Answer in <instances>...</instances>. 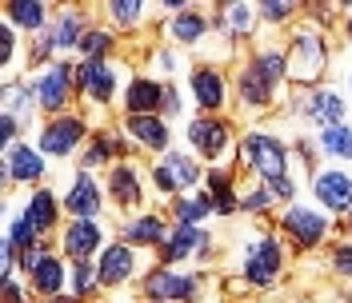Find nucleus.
I'll list each match as a JSON object with an SVG mask.
<instances>
[{
	"label": "nucleus",
	"mask_w": 352,
	"mask_h": 303,
	"mask_svg": "<svg viewBox=\"0 0 352 303\" xmlns=\"http://www.w3.org/2000/svg\"><path fill=\"white\" fill-rule=\"evenodd\" d=\"M244 160H248V168H256L272 184V180H285L288 148L276 136H268V132H248L244 136Z\"/></svg>",
	"instance_id": "obj_1"
},
{
	"label": "nucleus",
	"mask_w": 352,
	"mask_h": 303,
	"mask_svg": "<svg viewBox=\"0 0 352 303\" xmlns=\"http://www.w3.org/2000/svg\"><path fill=\"white\" fill-rule=\"evenodd\" d=\"M288 68H292V76H296V80H312V76H320V68H324V44H320V36L300 32V36L292 40Z\"/></svg>",
	"instance_id": "obj_2"
},
{
	"label": "nucleus",
	"mask_w": 352,
	"mask_h": 303,
	"mask_svg": "<svg viewBox=\"0 0 352 303\" xmlns=\"http://www.w3.org/2000/svg\"><path fill=\"white\" fill-rule=\"evenodd\" d=\"M280 271V243L276 239H261L252 252H248V263H244V276L252 283H272Z\"/></svg>",
	"instance_id": "obj_3"
},
{
	"label": "nucleus",
	"mask_w": 352,
	"mask_h": 303,
	"mask_svg": "<svg viewBox=\"0 0 352 303\" xmlns=\"http://www.w3.org/2000/svg\"><path fill=\"white\" fill-rule=\"evenodd\" d=\"M144 291L153 303H164V300H188L197 291V280L192 276H173V271H153L144 280Z\"/></svg>",
	"instance_id": "obj_4"
},
{
	"label": "nucleus",
	"mask_w": 352,
	"mask_h": 303,
	"mask_svg": "<svg viewBox=\"0 0 352 303\" xmlns=\"http://www.w3.org/2000/svg\"><path fill=\"white\" fill-rule=\"evenodd\" d=\"M80 136H85V124L72 120V116H65V120H52V124L44 128L41 144H44V152H52V156H65V152L76 148Z\"/></svg>",
	"instance_id": "obj_5"
},
{
	"label": "nucleus",
	"mask_w": 352,
	"mask_h": 303,
	"mask_svg": "<svg viewBox=\"0 0 352 303\" xmlns=\"http://www.w3.org/2000/svg\"><path fill=\"white\" fill-rule=\"evenodd\" d=\"M324 208H352V180L344 172H320L312 180Z\"/></svg>",
	"instance_id": "obj_6"
},
{
	"label": "nucleus",
	"mask_w": 352,
	"mask_h": 303,
	"mask_svg": "<svg viewBox=\"0 0 352 303\" xmlns=\"http://www.w3.org/2000/svg\"><path fill=\"white\" fill-rule=\"evenodd\" d=\"M285 228H288V236L296 239V243H316V239L329 232V219L324 216H316V212H305V208H292L285 216Z\"/></svg>",
	"instance_id": "obj_7"
},
{
	"label": "nucleus",
	"mask_w": 352,
	"mask_h": 303,
	"mask_svg": "<svg viewBox=\"0 0 352 303\" xmlns=\"http://www.w3.org/2000/svg\"><path fill=\"white\" fill-rule=\"evenodd\" d=\"M96 247H100V228H96L92 219H76V223L65 232V252L72 256V260L85 263Z\"/></svg>",
	"instance_id": "obj_8"
},
{
	"label": "nucleus",
	"mask_w": 352,
	"mask_h": 303,
	"mask_svg": "<svg viewBox=\"0 0 352 303\" xmlns=\"http://www.w3.org/2000/svg\"><path fill=\"white\" fill-rule=\"evenodd\" d=\"M156 184L164 188V192H176V188H188V184H197V164L188 160V156H168V164H160L156 168Z\"/></svg>",
	"instance_id": "obj_9"
},
{
	"label": "nucleus",
	"mask_w": 352,
	"mask_h": 303,
	"mask_svg": "<svg viewBox=\"0 0 352 303\" xmlns=\"http://www.w3.org/2000/svg\"><path fill=\"white\" fill-rule=\"evenodd\" d=\"M188 136H192V144H197L208 160H217L220 152L228 148V128H224L220 120H197V124L188 128Z\"/></svg>",
	"instance_id": "obj_10"
},
{
	"label": "nucleus",
	"mask_w": 352,
	"mask_h": 303,
	"mask_svg": "<svg viewBox=\"0 0 352 303\" xmlns=\"http://www.w3.org/2000/svg\"><path fill=\"white\" fill-rule=\"evenodd\" d=\"M80 84L96 104H104V100H112V68L104 60H88V64H80Z\"/></svg>",
	"instance_id": "obj_11"
},
{
	"label": "nucleus",
	"mask_w": 352,
	"mask_h": 303,
	"mask_svg": "<svg viewBox=\"0 0 352 303\" xmlns=\"http://www.w3.org/2000/svg\"><path fill=\"white\" fill-rule=\"evenodd\" d=\"M96 276H100V283H109V287L124 283L132 276V252L124 247V243L109 247V252H104V260H100V267H96Z\"/></svg>",
	"instance_id": "obj_12"
},
{
	"label": "nucleus",
	"mask_w": 352,
	"mask_h": 303,
	"mask_svg": "<svg viewBox=\"0 0 352 303\" xmlns=\"http://www.w3.org/2000/svg\"><path fill=\"white\" fill-rule=\"evenodd\" d=\"M68 64H60V68H52V72H44V80L36 84V96H41V104L48 112H56L60 104L68 100Z\"/></svg>",
	"instance_id": "obj_13"
},
{
	"label": "nucleus",
	"mask_w": 352,
	"mask_h": 303,
	"mask_svg": "<svg viewBox=\"0 0 352 303\" xmlns=\"http://www.w3.org/2000/svg\"><path fill=\"white\" fill-rule=\"evenodd\" d=\"M65 208L72 216H96V208H100V192H96V184H92V175H76V184H72V195L65 199Z\"/></svg>",
	"instance_id": "obj_14"
},
{
	"label": "nucleus",
	"mask_w": 352,
	"mask_h": 303,
	"mask_svg": "<svg viewBox=\"0 0 352 303\" xmlns=\"http://www.w3.org/2000/svg\"><path fill=\"white\" fill-rule=\"evenodd\" d=\"M8 180H41L44 175V164H41V152H32L28 144L8 152V168H4Z\"/></svg>",
	"instance_id": "obj_15"
},
{
	"label": "nucleus",
	"mask_w": 352,
	"mask_h": 303,
	"mask_svg": "<svg viewBox=\"0 0 352 303\" xmlns=\"http://www.w3.org/2000/svg\"><path fill=\"white\" fill-rule=\"evenodd\" d=\"M192 92H197V100L204 108H220L224 104V80H220V72H212V68L192 72Z\"/></svg>",
	"instance_id": "obj_16"
},
{
	"label": "nucleus",
	"mask_w": 352,
	"mask_h": 303,
	"mask_svg": "<svg viewBox=\"0 0 352 303\" xmlns=\"http://www.w3.org/2000/svg\"><path fill=\"white\" fill-rule=\"evenodd\" d=\"M132 108V116H153L160 104H164V92L153 84V80H136V84L129 88V100H124Z\"/></svg>",
	"instance_id": "obj_17"
},
{
	"label": "nucleus",
	"mask_w": 352,
	"mask_h": 303,
	"mask_svg": "<svg viewBox=\"0 0 352 303\" xmlns=\"http://www.w3.org/2000/svg\"><path fill=\"white\" fill-rule=\"evenodd\" d=\"M129 132L140 144H148V148H168V128H164V120H156V116H132Z\"/></svg>",
	"instance_id": "obj_18"
},
{
	"label": "nucleus",
	"mask_w": 352,
	"mask_h": 303,
	"mask_svg": "<svg viewBox=\"0 0 352 303\" xmlns=\"http://www.w3.org/2000/svg\"><path fill=\"white\" fill-rule=\"evenodd\" d=\"M24 219L32 223V232H48L52 223H56V199L52 192H36L28 199V208H24Z\"/></svg>",
	"instance_id": "obj_19"
},
{
	"label": "nucleus",
	"mask_w": 352,
	"mask_h": 303,
	"mask_svg": "<svg viewBox=\"0 0 352 303\" xmlns=\"http://www.w3.org/2000/svg\"><path fill=\"white\" fill-rule=\"evenodd\" d=\"M32 287L41 291V295H56L60 287H65V263L52 260V256H44L36 263V271H32Z\"/></svg>",
	"instance_id": "obj_20"
},
{
	"label": "nucleus",
	"mask_w": 352,
	"mask_h": 303,
	"mask_svg": "<svg viewBox=\"0 0 352 303\" xmlns=\"http://www.w3.org/2000/svg\"><path fill=\"white\" fill-rule=\"evenodd\" d=\"M305 108H308V116H316V120H329V128H332V124L344 116V100H340L336 92H312Z\"/></svg>",
	"instance_id": "obj_21"
},
{
	"label": "nucleus",
	"mask_w": 352,
	"mask_h": 303,
	"mask_svg": "<svg viewBox=\"0 0 352 303\" xmlns=\"http://www.w3.org/2000/svg\"><path fill=\"white\" fill-rule=\"evenodd\" d=\"M241 96H244V104H268V100H272V84H268L252 64H248L241 72Z\"/></svg>",
	"instance_id": "obj_22"
},
{
	"label": "nucleus",
	"mask_w": 352,
	"mask_h": 303,
	"mask_svg": "<svg viewBox=\"0 0 352 303\" xmlns=\"http://www.w3.org/2000/svg\"><path fill=\"white\" fill-rule=\"evenodd\" d=\"M124 236H129V243H160L164 239V223L156 216H144V219H136V223H129Z\"/></svg>",
	"instance_id": "obj_23"
},
{
	"label": "nucleus",
	"mask_w": 352,
	"mask_h": 303,
	"mask_svg": "<svg viewBox=\"0 0 352 303\" xmlns=\"http://www.w3.org/2000/svg\"><path fill=\"white\" fill-rule=\"evenodd\" d=\"M204 243V236H200V228H192V223H184V228H176L173 243L164 247V260H180L184 252H192V247H200Z\"/></svg>",
	"instance_id": "obj_24"
},
{
	"label": "nucleus",
	"mask_w": 352,
	"mask_h": 303,
	"mask_svg": "<svg viewBox=\"0 0 352 303\" xmlns=\"http://www.w3.org/2000/svg\"><path fill=\"white\" fill-rule=\"evenodd\" d=\"M112 195L120 204H136L140 199V184H136V172L132 168H116L112 172Z\"/></svg>",
	"instance_id": "obj_25"
},
{
	"label": "nucleus",
	"mask_w": 352,
	"mask_h": 303,
	"mask_svg": "<svg viewBox=\"0 0 352 303\" xmlns=\"http://www.w3.org/2000/svg\"><path fill=\"white\" fill-rule=\"evenodd\" d=\"M173 36L184 44H197L200 36H204V16H197V12H180L173 21Z\"/></svg>",
	"instance_id": "obj_26"
},
{
	"label": "nucleus",
	"mask_w": 352,
	"mask_h": 303,
	"mask_svg": "<svg viewBox=\"0 0 352 303\" xmlns=\"http://www.w3.org/2000/svg\"><path fill=\"white\" fill-rule=\"evenodd\" d=\"M320 144H324V152H332V156H344V160H349V156H352V132L340 128V124H332V128L320 132Z\"/></svg>",
	"instance_id": "obj_27"
},
{
	"label": "nucleus",
	"mask_w": 352,
	"mask_h": 303,
	"mask_svg": "<svg viewBox=\"0 0 352 303\" xmlns=\"http://www.w3.org/2000/svg\"><path fill=\"white\" fill-rule=\"evenodd\" d=\"M76 32H80V21H76V12H65L60 21L52 24V36H48V48H65V44L80 40Z\"/></svg>",
	"instance_id": "obj_28"
},
{
	"label": "nucleus",
	"mask_w": 352,
	"mask_h": 303,
	"mask_svg": "<svg viewBox=\"0 0 352 303\" xmlns=\"http://www.w3.org/2000/svg\"><path fill=\"white\" fill-rule=\"evenodd\" d=\"M8 21L12 24H21V28H36V24L44 21V8L41 4H8Z\"/></svg>",
	"instance_id": "obj_29"
},
{
	"label": "nucleus",
	"mask_w": 352,
	"mask_h": 303,
	"mask_svg": "<svg viewBox=\"0 0 352 303\" xmlns=\"http://www.w3.org/2000/svg\"><path fill=\"white\" fill-rule=\"evenodd\" d=\"M208 208H212L208 199H180V204H176V219H180V223H197V219L208 216Z\"/></svg>",
	"instance_id": "obj_30"
},
{
	"label": "nucleus",
	"mask_w": 352,
	"mask_h": 303,
	"mask_svg": "<svg viewBox=\"0 0 352 303\" xmlns=\"http://www.w3.org/2000/svg\"><path fill=\"white\" fill-rule=\"evenodd\" d=\"M208 188H212V195H217L220 212H228V208H232V180H228L224 172H212L208 175Z\"/></svg>",
	"instance_id": "obj_31"
},
{
	"label": "nucleus",
	"mask_w": 352,
	"mask_h": 303,
	"mask_svg": "<svg viewBox=\"0 0 352 303\" xmlns=\"http://www.w3.org/2000/svg\"><path fill=\"white\" fill-rule=\"evenodd\" d=\"M80 48L88 52V60H100L104 48H109V36H104V32H85V36H80Z\"/></svg>",
	"instance_id": "obj_32"
},
{
	"label": "nucleus",
	"mask_w": 352,
	"mask_h": 303,
	"mask_svg": "<svg viewBox=\"0 0 352 303\" xmlns=\"http://www.w3.org/2000/svg\"><path fill=\"white\" fill-rule=\"evenodd\" d=\"M32 239H36L32 223H28V219H16V223H12V236H8V243H12V247H24V252H28V243H32Z\"/></svg>",
	"instance_id": "obj_33"
},
{
	"label": "nucleus",
	"mask_w": 352,
	"mask_h": 303,
	"mask_svg": "<svg viewBox=\"0 0 352 303\" xmlns=\"http://www.w3.org/2000/svg\"><path fill=\"white\" fill-rule=\"evenodd\" d=\"M224 16H228V24H232L236 32H244V28L252 24V8H248V4H232V8H228Z\"/></svg>",
	"instance_id": "obj_34"
},
{
	"label": "nucleus",
	"mask_w": 352,
	"mask_h": 303,
	"mask_svg": "<svg viewBox=\"0 0 352 303\" xmlns=\"http://www.w3.org/2000/svg\"><path fill=\"white\" fill-rule=\"evenodd\" d=\"M96 280H100V276H92V267H88V263H80V267H76V276H72V295H85Z\"/></svg>",
	"instance_id": "obj_35"
},
{
	"label": "nucleus",
	"mask_w": 352,
	"mask_h": 303,
	"mask_svg": "<svg viewBox=\"0 0 352 303\" xmlns=\"http://www.w3.org/2000/svg\"><path fill=\"white\" fill-rule=\"evenodd\" d=\"M112 16H116L120 24H132L136 16H140V4H132V0H116V4H112Z\"/></svg>",
	"instance_id": "obj_36"
},
{
	"label": "nucleus",
	"mask_w": 352,
	"mask_h": 303,
	"mask_svg": "<svg viewBox=\"0 0 352 303\" xmlns=\"http://www.w3.org/2000/svg\"><path fill=\"white\" fill-rule=\"evenodd\" d=\"M109 152H112V144H109V140H96V144L88 148L85 164H88V168H96V164H104V160H109Z\"/></svg>",
	"instance_id": "obj_37"
},
{
	"label": "nucleus",
	"mask_w": 352,
	"mask_h": 303,
	"mask_svg": "<svg viewBox=\"0 0 352 303\" xmlns=\"http://www.w3.org/2000/svg\"><path fill=\"white\" fill-rule=\"evenodd\" d=\"M268 192L276 195V199H292V195H296V188H292V180H272V184H268Z\"/></svg>",
	"instance_id": "obj_38"
},
{
	"label": "nucleus",
	"mask_w": 352,
	"mask_h": 303,
	"mask_svg": "<svg viewBox=\"0 0 352 303\" xmlns=\"http://www.w3.org/2000/svg\"><path fill=\"white\" fill-rule=\"evenodd\" d=\"M288 12H292V8L280 4V0H268V4H264V16H268V21H285Z\"/></svg>",
	"instance_id": "obj_39"
},
{
	"label": "nucleus",
	"mask_w": 352,
	"mask_h": 303,
	"mask_svg": "<svg viewBox=\"0 0 352 303\" xmlns=\"http://www.w3.org/2000/svg\"><path fill=\"white\" fill-rule=\"evenodd\" d=\"M268 199H272V192H252L248 199H244V208H248V212H261Z\"/></svg>",
	"instance_id": "obj_40"
},
{
	"label": "nucleus",
	"mask_w": 352,
	"mask_h": 303,
	"mask_svg": "<svg viewBox=\"0 0 352 303\" xmlns=\"http://www.w3.org/2000/svg\"><path fill=\"white\" fill-rule=\"evenodd\" d=\"M336 267L352 276V247H340V252H336Z\"/></svg>",
	"instance_id": "obj_41"
},
{
	"label": "nucleus",
	"mask_w": 352,
	"mask_h": 303,
	"mask_svg": "<svg viewBox=\"0 0 352 303\" xmlns=\"http://www.w3.org/2000/svg\"><path fill=\"white\" fill-rule=\"evenodd\" d=\"M0 136H4V140H12V136H16V116H8V112H4V124H0Z\"/></svg>",
	"instance_id": "obj_42"
},
{
	"label": "nucleus",
	"mask_w": 352,
	"mask_h": 303,
	"mask_svg": "<svg viewBox=\"0 0 352 303\" xmlns=\"http://www.w3.org/2000/svg\"><path fill=\"white\" fill-rule=\"evenodd\" d=\"M4 303H21V287H16L12 280L4 283Z\"/></svg>",
	"instance_id": "obj_43"
},
{
	"label": "nucleus",
	"mask_w": 352,
	"mask_h": 303,
	"mask_svg": "<svg viewBox=\"0 0 352 303\" xmlns=\"http://www.w3.org/2000/svg\"><path fill=\"white\" fill-rule=\"evenodd\" d=\"M349 36H352V16H349Z\"/></svg>",
	"instance_id": "obj_44"
},
{
	"label": "nucleus",
	"mask_w": 352,
	"mask_h": 303,
	"mask_svg": "<svg viewBox=\"0 0 352 303\" xmlns=\"http://www.w3.org/2000/svg\"><path fill=\"white\" fill-rule=\"evenodd\" d=\"M349 223H352V219H349Z\"/></svg>",
	"instance_id": "obj_45"
}]
</instances>
